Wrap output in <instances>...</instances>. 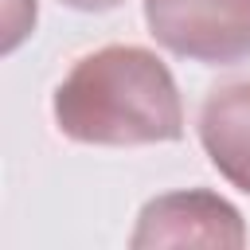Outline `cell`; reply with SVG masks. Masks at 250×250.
Here are the masks:
<instances>
[{"mask_svg":"<svg viewBox=\"0 0 250 250\" xmlns=\"http://www.w3.org/2000/svg\"><path fill=\"white\" fill-rule=\"evenodd\" d=\"M62 4H70V8H78V12H109V8H117L121 0H62Z\"/></svg>","mask_w":250,"mask_h":250,"instance_id":"5","label":"cell"},{"mask_svg":"<svg viewBox=\"0 0 250 250\" xmlns=\"http://www.w3.org/2000/svg\"><path fill=\"white\" fill-rule=\"evenodd\" d=\"M145 23L180 59L211 66L250 59V0H145Z\"/></svg>","mask_w":250,"mask_h":250,"instance_id":"2","label":"cell"},{"mask_svg":"<svg viewBox=\"0 0 250 250\" xmlns=\"http://www.w3.org/2000/svg\"><path fill=\"white\" fill-rule=\"evenodd\" d=\"M246 242L242 215L215 191H172L145 203L133 246H230Z\"/></svg>","mask_w":250,"mask_h":250,"instance_id":"3","label":"cell"},{"mask_svg":"<svg viewBox=\"0 0 250 250\" xmlns=\"http://www.w3.org/2000/svg\"><path fill=\"white\" fill-rule=\"evenodd\" d=\"M55 125L78 145H160L184 137V102L152 51L113 43L82 55L59 82Z\"/></svg>","mask_w":250,"mask_h":250,"instance_id":"1","label":"cell"},{"mask_svg":"<svg viewBox=\"0 0 250 250\" xmlns=\"http://www.w3.org/2000/svg\"><path fill=\"white\" fill-rule=\"evenodd\" d=\"M199 141L219 176L250 195V78L215 86L203 98Z\"/></svg>","mask_w":250,"mask_h":250,"instance_id":"4","label":"cell"}]
</instances>
